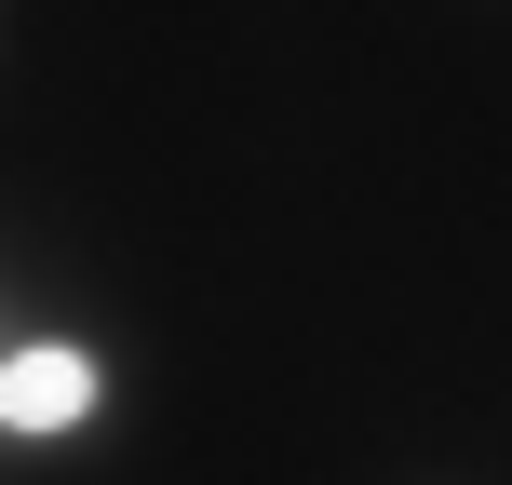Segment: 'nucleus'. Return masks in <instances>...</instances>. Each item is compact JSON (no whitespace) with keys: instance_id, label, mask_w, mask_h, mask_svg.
I'll list each match as a JSON object with an SVG mask.
<instances>
[{"instance_id":"nucleus-1","label":"nucleus","mask_w":512,"mask_h":485,"mask_svg":"<svg viewBox=\"0 0 512 485\" xmlns=\"http://www.w3.org/2000/svg\"><path fill=\"white\" fill-rule=\"evenodd\" d=\"M122 405H135L122 351H108V337L81 324V310L27 297V324L0 337V459H14V472H54V459H95V445L122 432Z\"/></svg>"},{"instance_id":"nucleus-2","label":"nucleus","mask_w":512,"mask_h":485,"mask_svg":"<svg viewBox=\"0 0 512 485\" xmlns=\"http://www.w3.org/2000/svg\"><path fill=\"white\" fill-rule=\"evenodd\" d=\"M27 297H41V283H27V270H14V243H0V337L27 324Z\"/></svg>"},{"instance_id":"nucleus-3","label":"nucleus","mask_w":512,"mask_h":485,"mask_svg":"<svg viewBox=\"0 0 512 485\" xmlns=\"http://www.w3.org/2000/svg\"><path fill=\"white\" fill-rule=\"evenodd\" d=\"M0 485H14V459H0Z\"/></svg>"}]
</instances>
